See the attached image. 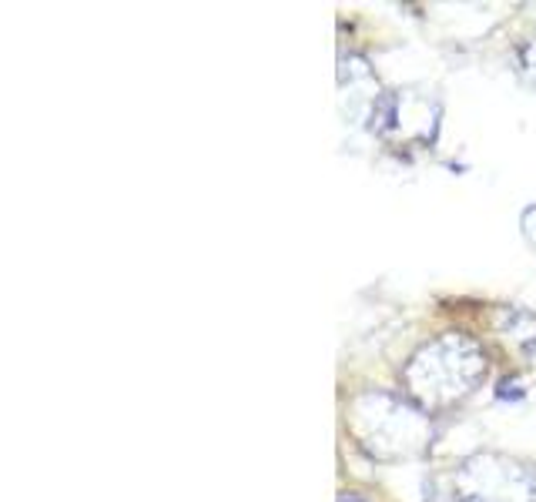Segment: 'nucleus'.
I'll use <instances>...</instances> for the list:
<instances>
[]
</instances>
